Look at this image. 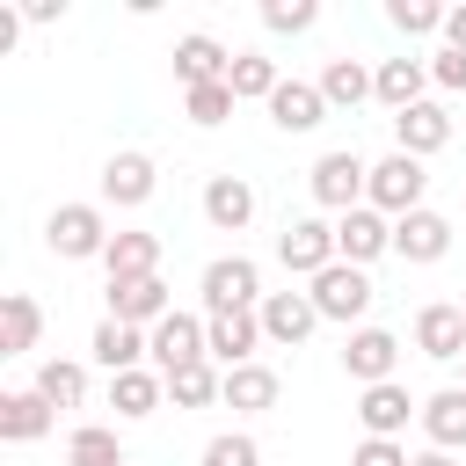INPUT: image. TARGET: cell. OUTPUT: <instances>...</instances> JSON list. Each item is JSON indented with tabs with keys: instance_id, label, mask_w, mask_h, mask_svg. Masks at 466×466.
<instances>
[{
	"instance_id": "obj_1",
	"label": "cell",
	"mask_w": 466,
	"mask_h": 466,
	"mask_svg": "<svg viewBox=\"0 0 466 466\" xmlns=\"http://www.w3.org/2000/svg\"><path fill=\"white\" fill-rule=\"evenodd\" d=\"M211 320H197V313H167V320H153V364H160V379H175L182 364H204L211 357V335H204Z\"/></svg>"
},
{
	"instance_id": "obj_2",
	"label": "cell",
	"mask_w": 466,
	"mask_h": 466,
	"mask_svg": "<svg viewBox=\"0 0 466 466\" xmlns=\"http://www.w3.org/2000/svg\"><path fill=\"white\" fill-rule=\"evenodd\" d=\"M422 182L430 175H422L415 153H386V160H371V189L364 197H371V211H415L422 204Z\"/></svg>"
},
{
	"instance_id": "obj_3",
	"label": "cell",
	"mask_w": 466,
	"mask_h": 466,
	"mask_svg": "<svg viewBox=\"0 0 466 466\" xmlns=\"http://www.w3.org/2000/svg\"><path fill=\"white\" fill-rule=\"evenodd\" d=\"M255 291H262V277H255L248 255H218L204 269V306L211 313H240V306H255Z\"/></svg>"
},
{
	"instance_id": "obj_4",
	"label": "cell",
	"mask_w": 466,
	"mask_h": 466,
	"mask_svg": "<svg viewBox=\"0 0 466 466\" xmlns=\"http://www.w3.org/2000/svg\"><path fill=\"white\" fill-rule=\"evenodd\" d=\"M313 306H320L328 320H357V313L371 306V284H364V269H357V262H328V269L313 277Z\"/></svg>"
},
{
	"instance_id": "obj_5",
	"label": "cell",
	"mask_w": 466,
	"mask_h": 466,
	"mask_svg": "<svg viewBox=\"0 0 466 466\" xmlns=\"http://www.w3.org/2000/svg\"><path fill=\"white\" fill-rule=\"evenodd\" d=\"M357 189H371V167L357 153H320L313 160V197L335 211H357Z\"/></svg>"
},
{
	"instance_id": "obj_6",
	"label": "cell",
	"mask_w": 466,
	"mask_h": 466,
	"mask_svg": "<svg viewBox=\"0 0 466 466\" xmlns=\"http://www.w3.org/2000/svg\"><path fill=\"white\" fill-rule=\"evenodd\" d=\"M277 255H284V269H299V277H320L328 262H342V255H335V226H320V218H299V226H284Z\"/></svg>"
},
{
	"instance_id": "obj_7",
	"label": "cell",
	"mask_w": 466,
	"mask_h": 466,
	"mask_svg": "<svg viewBox=\"0 0 466 466\" xmlns=\"http://www.w3.org/2000/svg\"><path fill=\"white\" fill-rule=\"evenodd\" d=\"M393 364H400V335H386V328H357V335H350V350H342V371H350V379H364V386L393 379Z\"/></svg>"
},
{
	"instance_id": "obj_8",
	"label": "cell",
	"mask_w": 466,
	"mask_h": 466,
	"mask_svg": "<svg viewBox=\"0 0 466 466\" xmlns=\"http://www.w3.org/2000/svg\"><path fill=\"white\" fill-rule=\"evenodd\" d=\"M44 240H51L58 255H95V248H109V240H102V211H95V204H58V211H51V226H44Z\"/></svg>"
},
{
	"instance_id": "obj_9",
	"label": "cell",
	"mask_w": 466,
	"mask_h": 466,
	"mask_svg": "<svg viewBox=\"0 0 466 466\" xmlns=\"http://www.w3.org/2000/svg\"><path fill=\"white\" fill-rule=\"evenodd\" d=\"M175 73H182V87H211V80H226V73H233V58H226V44H218V36L189 29V36L175 44Z\"/></svg>"
},
{
	"instance_id": "obj_10",
	"label": "cell",
	"mask_w": 466,
	"mask_h": 466,
	"mask_svg": "<svg viewBox=\"0 0 466 466\" xmlns=\"http://www.w3.org/2000/svg\"><path fill=\"white\" fill-rule=\"evenodd\" d=\"M379 248H393V226H386L371 204L342 211V226H335V255H342V262H371Z\"/></svg>"
},
{
	"instance_id": "obj_11",
	"label": "cell",
	"mask_w": 466,
	"mask_h": 466,
	"mask_svg": "<svg viewBox=\"0 0 466 466\" xmlns=\"http://www.w3.org/2000/svg\"><path fill=\"white\" fill-rule=\"evenodd\" d=\"M393 248H400L408 262H437V255L451 248V226H444L437 211H422V204H415V211H400V218H393Z\"/></svg>"
},
{
	"instance_id": "obj_12",
	"label": "cell",
	"mask_w": 466,
	"mask_h": 466,
	"mask_svg": "<svg viewBox=\"0 0 466 466\" xmlns=\"http://www.w3.org/2000/svg\"><path fill=\"white\" fill-rule=\"evenodd\" d=\"M109 313L116 320H167V284L160 277H109Z\"/></svg>"
},
{
	"instance_id": "obj_13",
	"label": "cell",
	"mask_w": 466,
	"mask_h": 466,
	"mask_svg": "<svg viewBox=\"0 0 466 466\" xmlns=\"http://www.w3.org/2000/svg\"><path fill=\"white\" fill-rule=\"evenodd\" d=\"M357 415H364V437H393V430H408L415 400H408V386H400V379H379V386H364Z\"/></svg>"
},
{
	"instance_id": "obj_14",
	"label": "cell",
	"mask_w": 466,
	"mask_h": 466,
	"mask_svg": "<svg viewBox=\"0 0 466 466\" xmlns=\"http://www.w3.org/2000/svg\"><path fill=\"white\" fill-rule=\"evenodd\" d=\"M320 109H328L320 80H277V95H269V116H277L284 131H313V124H320Z\"/></svg>"
},
{
	"instance_id": "obj_15",
	"label": "cell",
	"mask_w": 466,
	"mask_h": 466,
	"mask_svg": "<svg viewBox=\"0 0 466 466\" xmlns=\"http://www.w3.org/2000/svg\"><path fill=\"white\" fill-rule=\"evenodd\" d=\"M102 197L109 204H146L153 197V160L146 153H109L102 160Z\"/></svg>"
},
{
	"instance_id": "obj_16",
	"label": "cell",
	"mask_w": 466,
	"mask_h": 466,
	"mask_svg": "<svg viewBox=\"0 0 466 466\" xmlns=\"http://www.w3.org/2000/svg\"><path fill=\"white\" fill-rule=\"evenodd\" d=\"M313 320H320L313 291H269V299H262V335H277V342H299Z\"/></svg>"
},
{
	"instance_id": "obj_17",
	"label": "cell",
	"mask_w": 466,
	"mask_h": 466,
	"mask_svg": "<svg viewBox=\"0 0 466 466\" xmlns=\"http://www.w3.org/2000/svg\"><path fill=\"white\" fill-rule=\"evenodd\" d=\"M204 335H211V357H226V371H233V364H248V350L262 342V313H248V306H240V313H211Z\"/></svg>"
},
{
	"instance_id": "obj_18",
	"label": "cell",
	"mask_w": 466,
	"mask_h": 466,
	"mask_svg": "<svg viewBox=\"0 0 466 466\" xmlns=\"http://www.w3.org/2000/svg\"><path fill=\"white\" fill-rule=\"evenodd\" d=\"M415 342H422L430 357H466V313L444 306V299L422 306V313H415Z\"/></svg>"
},
{
	"instance_id": "obj_19",
	"label": "cell",
	"mask_w": 466,
	"mask_h": 466,
	"mask_svg": "<svg viewBox=\"0 0 466 466\" xmlns=\"http://www.w3.org/2000/svg\"><path fill=\"white\" fill-rule=\"evenodd\" d=\"M393 131H400V153H415V160H422V153H437V146L451 138V116H444L437 102H415V109H400V116H393Z\"/></svg>"
},
{
	"instance_id": "obj_20",
	"label": "cell",
	"mask_w": 466,
	"mask_h": 466,
	"mask_svg": "<svg viewBox=\"0 0 466 466\" xmlns=\"http://www.w3.org/2000/svg\"><path fill=\"white\" fill-rule=\"evenodd\" d=\"M248 211H255V189H248L240 175H211V182H204V218H211V226L240 233V226H248Z\"/></svg>"
},
{
	"instance_id": "obj_21",
	"label": "cell",
	"mask_w": 466,
	"mask_h": 466,
	"mask_svg": "<svg viewBox=\"0 0 466 466\" xmlns=\"http://www.w3.org/2000/svg\"><path fill=\"white\" fill-rule=\"evenodd\" d=\"M51 430V400L29 386V393H0V437L7 444H29V437H44Z\"/></svg>"
},
{
	"instance_id": "obj_22",
	"label": "cell",
	"mask_w": 466,
	"mask_h": 466,
	"mask_svg": "<svg viewBox=\"0 0 466 466\" xmlns=\"http://www.w3.org/2000/svg\"><path fill=\"white\" fill-rule=\"evenodd\" d=\"M102 262H109V277H160V240L153 233H109Z\"/></svg>"
},
{
	"instance_id": "obj_23",
	"label": "cell",
	"mask_w": 466,
	"mask_h": 466,
	"mask_svg": "<svg viewBox=\"0 0 466 466\" xmlns=\"http://www.w3.org/2000/svg\"><path fill=\"white\" fill-rule=\"evenodd\" d=\"M36 328H44L36 299H29V291H7V299H0V357H22V350H36Z\"/></svg>"
},
{
	"instance_id": "obj_24",
	"label": "cell",
	"mask_w": 466,
	"mask_h": 466,
	"mask_svg": "<svg viewBox=\"0 0 466 466\" xmlns=\"http://www.w3.org/2000/svg\"><path fill=\"white\" fill-rule=\"evenodd\" d=\"M422 430L437 437V451L466 444V386H444V393H430V400H422Z\"/></svg>"
},
{
	"instance_id": "obj_25",
	"label": "cell",
	"mask_w": 466,
	"mask_h": 466,
	"mask_svg": "<svg viewBox=\"0 0 466 466\" xmlns=\"http://www.w3.org/2000/svg\"><path fill=\"white\" fill-rule=\"evenodd\" d=\"M138 350H153V342H146L131 320H116V313H109V320L95 328V357L109 364V379H116V371H138Z\"/></svg>"
},
{
	"instance_id": "obj_26",
	"label": "cell",
	"mask_w": 466,
	"mask_h": 466,
	"mask_svg": "<svg viewBox=\"0 0 466 466\" xmlns=\"http://www.w3.org/2000/svg\"><path fill=\"white\" fill-rule=\"evenodd\" d=\"M379 102L400 116V109H415L422 102V58H386L379 66Z\"/></svg>"
},
{
	"instance_id": "obj_27",
	"label": "cell",
	"mask_w": 466,
	"mask_h": 466,
	"mask_svg": "<svg viewBox=\"0 0 466 466\" xmlns=\"http://www.w3.org/2000/svg\"><path fill=\"white\" fill-rule=\"evenodd\" d=\"M160 386H167L160 371H116L109 379V408L116 415H153L160 408Z\"/></svg>"
},
{
	"instance_id": "obj_28",
	"label": "cell",
	"mask_w": 466,
	"mask_h": 466,
	"mask_svg": "<svg viewBox=\"0 0 466 466\" xmlns=\"http://www.w3.org/2000/svg\"><path fill=\"white\" fill-rule=\"evenodd\" d=\"M36 393H44L51 408H80V400H87V371H80L73 357H51V364L36 371Z\"/></svg>"
},
{
	"instance_id": "obj_29",
	"label": "cell",
	"mask_w": 466,
	"mask_h": 466,
	"mask_svg": "<svg viewBox=\"0 0 466 466\" xmlns=\"http://www.w3.org/2000/svg\"><path fill=\"white\" fill-rule=\"evenodd\" d=\"M320 95H328V102H364V95H379V73H364L357 58H328Z\"/></svg>"
},
{
	"instance_id": "obj_30",
	"label": "cell",
	"mask_w": 466,
	"mask_h": 466,
	"mask_svg": "<svg viewBox=\"0 0 466 466\" xmlns=\"http://www.w3.org/2000/svg\"><path fill=\"white\" fill-rule=\"evenodd\" d=\"M226 400L233 408H269L277 400V371L269 364H233L226 371Z\"/></svg>"
},
{
	"instance_id": "obj_31",
	"label": "cell",
	"mask_w": 466,
	"mask_h": 466,
	"mask_svg": "<svg viewBox=\"0 0 466 466\" xmlns=\"http://www.w3.org/2000/svg\"><path fill=\"white\" fill-rule=\"evenodd\" d=\"M66 459H73V466H124V444H116V430L80 422V430H73V444H66Z\"/></svg>"
},
{
	"instance_id": "obj_32",
	"label": "cell",
	"mask_w": 466,
	"mask_h": 466,
	"mask_svg": "<svg viewBox=\"0 0 466 466\" xmlns=\"http://www.w3.org/2000/svg\"><path fill=\"white\" fill-rule=\"evenodd\" d=\"M226 87H233V102H240V95H277V66H269L262 51H233Z\"/></svg>"
},
{
	"instance_id": "obj_33",
	"label": "cell",
	"mask_w": 466,
	"mask_h": 466,
	"mask_svg": "<svg viewBox=\"0 0 466 466\" xmlns=\"http://www.w3.org/2000/svg\"><path fill=\"white\" fill-rule=\"evenodd\" d=\"M167 393H175V400H182V408H204V400H211V393H226V379H218V371H211V364H182V371H175V379H167Z\"/></svg>"
},
{
	"instance_id": "obj_34",
	"label": "cell",
	"mask_w": 466,
	"mask_h": 466,
	"mask_svg": "<svg viewBox=\"0 0 466 466\" xmlns=\"http://www.w3.org/2000/svg\"><path fill=\"white\" fill-rule=\"evenodd\" d=\"M262 451H255V437H240V430H226V437H211L204 444V466H255Z\"/></svg>"
},
{
	"instance_id": "obj_35",
	"label": "cell",
	"mask_w": 466,
	"mask_h": 466,
	"mask_svg": "<svg viewBox=\"0 0 466 466\" xmlns=\"http://www.w3.org/2000/svg\"><path fill=\"white\" fill-rule=\"evenodd\" d=\"M350 466H415V459H408L400 437H364V444L350 451Z\"/></svg>"
},
{
	"instance_id": "obj_36",
	"label": "cell",
	"mask_w": 466,
	"mask_h": 466,
	"mask_svg": "<svg viewBox=\"0 0 466 466\" xmlns=\"http://www.w3.org/2000/svg\"><path fill=\"white\" fill-rule=\"evenodd\" d=\"M386 15H393V29H408V36H422V29L444 22V7H430V0H393Z\"/></svg>"
},
{
	"instance_id": "obj_37",
	"label": "cell",
	"mask_w": 466,
	"mask_h": 466,
	"mask_svg": "<svg viewBox=\"0 0 466 466\" xmlns=\"http://www.w3.org/2000/svg\"><path fill=\"white\" fill-rule=\"evenodd\" d=\"M226 109H233V87H226V80H211V87H189V116H197V124H218Z\"/></svg>"
},
{
	"instance_id": "obj_38",
	"label": "cell",
	"mask_w": 466,
	"mask_h": 466,
	"mask_svg": "<svg viewBox=\"0 0 466 466\" xmlns=\"http://www.w3.org/2000/svg\"><path fill=\"white\" fill-rule=\"evenodd\" d=\"M262 22H269V29H306V22H313V0H269Z\"/></svg>"
},
{
	"instance_id": "obj_39",
	"label": "cell",
	"mask_w": 466,
	"mask_h": 466,
	"mask_svg": "<svg viewBox=\"0 0 466 466\" xmlns=\"http://www.w3.org/2000/svg\"><path fill=\"white\" fill-rule=\"evenodd\" d=\"M437 80H444V87H466V51H444V58H437Z\"/></svg>"
},
{
	"instance_id": "obj_40",
	"label": "cell",
	"mask_w": 466,
	"mask_h": 466,
	"mask_svg": "<svg viewBox=\"0 0 466 466\" xmlns=\"http://www.w3.org/2000/svg\"><path fill=\"white\" fill-rule=\"evenodd\" d=\"M444 36H451V51H466V7H451V15H444Z\"/></svg>"
},
{
	"instance_id": "obj_41",
	"label": "cell",
	"mask_w": 466,
	"mask_h": 466,
	"mask_svg": "<svg viewBox=\"0 0 466 466\" xmlns=\"http://www.w3.org/2000/svg\"><path fill=\"white\" fill-rule=\"evenodd\" d=\"M415 466H451V451H422V459H415Z\"/></svg>"
},
{
	"instance_id": "obj_42",
	"label": "cell",
	"mask_w": 466,
	"mask_h": 466,
	"mask_svg": "<svg viewBox=\"0 0 466 466\" xmlns=\"http://www.w3.org/2000/svg\"><path fill=\"white\" fill-rule=\"evenodd\" d=\"M459 313H466V299H459Z\"/></svg>"
}]
</instances>
